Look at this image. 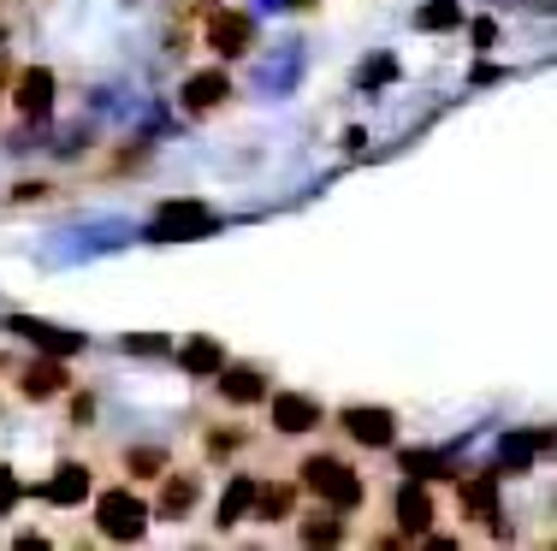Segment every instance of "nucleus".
<instances>
[{"label":"nucleus","instance_id":"obj_10","mask_svg":"<svg viewBox=\"0 0 557 551\" xmlns=\"http://www.w3.org/2000/svg\"><path fill=\"white\" fill-rule=\"evenodd\" d=\"M184 113L190 120H208V113H220L225 101H232V77H225V65H202V72L184 77Z\"/></svg>","mask_w":557,"mask_h":551},{"label":"nucleus","instance_id":"obj_5","mask_svg":"<svg viewBox=\"0 0 557 551\" xmlns=\"http://www.w3.org/2000/svg\"><path fill=\"white\" fill-rule=\"evenodd\" d=\"M338 433L362 451H392L397 444V415L386 403H344L338 410Z\"/></svg>","mask_w":557,"mask_h":551},{"label":"nucleus","instance_id":"obj_3","mask_svg":"<svg viewBox=\"0 0 557 551\" xmlns=\"http://www.w3.org/2000/svg\"><path fill=\"white\" fill-rule=\"evenodd\" d=\"M202 42L214 60H244L249 48H256V12L244 7H214L202 24Z\"/></svg>","mask_w":557,"mask_h":551},{"label":"nucleus","instance_id":"obj_15","mask_svg":"<svg viewBox=\"0 0 557 551\" xmlns=\"http://www.w3.org/2000/svg\"><path fill=\"white\" fill-rule=\"evenodd\" d=\"M344 510L321 504V510H297V540L302 546H344Z\"/></svg>","mask_w":557,"mask_h":551},{"label":"nucleus","instance_id":"obj_30","mask_svg":"<svg viewBox=\"0 0 557 551\" xmlns=\"http://www.w3.org/2000/svg\"><path fill=\"white\" fill-rule=\"evenodd\" d=\"M0 367H7V362H0Z\"/></svg>","mask_w":557,"mask_h":551},{"label":"nucleus","instance_id":"obj_14","mask_svg":"<svg viewBox=\"0 0 557 551\" xmlns=\"http://www.w3.org/2000/svg\"><path fill=\"white\" fill-rule=\"evenodd\" d=\"M12 333L30 338V345L42 350V356H65V362H72L77 350H84V333H60V326H48V321H24V314L12 321Z\"/></svg>","mask_w":557,"mask_h":551},{"label":"nucleus","instance_id":"obj_21","mask_svg":"<svg viewBox=\"0 0 557 551\" xmlns=\"http://www.w3.org/2000/svg\"><path fill=\"white\" fill-rule=\"evenodd\" d=\"M397 468H409L416 480H450V451H404Z\"/></svg>","mask_w":557,"mask_h":551},{"label":"nucleus","instance_id":"obj_27","mask_svg":"<svg viewBox=\"0 0 557 551\" xmlns=\"http://www.w3.org/2000/svg\"><path fill=\"white\" fill-rule=\"evenodd\" d=\"M42 196H48L42 184H18V190H12V202H42Z\"/></svg>","mask_w":557,"mask_h":551},{"label":"nucleus","instance_id":"obj_13","mask_svg":"<svg viewBox=\"0 0 557 551\" xmlns=\"http://www.w3.org/2000/svg\"><path fill=\"white\" fill-rule=\"evenodd\" d=\"M249 516L278 528V522L297 516V480H256V504H249Z\"/></svg>","mask_w":557,"mask_h":551},{"label":"nucleus","instance_id":"obj_25","mask_svg":"<svg viewBox=\"0 0 557 551\" xmlns=\"http://www.w3.org/2000/svg\"><path fill=\"white\" fill-rule=\"evenodd\" d=\"M12 504H18V475L0 463V516H12Z\"/></svg>","mask_w":557,"mask_h":551},{"label":"nucleus","instance_id":"obj_24","mask_svg":"<svg viewBox=\"0 0 557 551\" xmlns=\"http://www.w3.org/2000/svg\"><path fill=\"white\" fill-rule=\"evenodd\" d=\"M119 350L125 356H172V338L166 333H131V338H119Z\"/></svg>","mask_w":557,"mask_h":551},{"label":"nucleus","instance_id":"obj_1","mask_svg":"<svg viewBox=\"0 0 557 551\" xmlns=\"http://www.w3.org/2000/svg\"><path fill=\"white\" fill-rule=\"evenodd\" d=\"M297 492H309V498H321V504H333V510L350 516V510L368 504V475H362V468H350L333 451H314V456H302V463H297Z\"/></svg>","mask_w":557,"mask_h":551},{"label":"nucleus","instance_id":"obj_12","mask_svg":"<svg viewBox=\"0 0 557 551\" xmlns=\"http://www.w3.org/2000/svg\"><path fill=\"white\" fill-rule=\"evenodd\" d=\"M457 510L469 522H493L498 528V468H481V475L457 480Z\"/></svg>","mask_w":557,"mask_h":551},{"label":"nucleus","instance_id":"obj_23","mask_svg":"<svg viewBox=\"0 0 557 551\" xmlns=\"http://www.w3.org/2000/svg\"><path fill=\"white\" fill-rule=\"evenodd\" d=\"M457 24H462L457 0H428V7L416 12V30H457Z\"/></svg>","mask_w":557,"mask_h":551},{"label":"nucleus","instance_id":"obj_26","mask_svg":"<svg viewBox=\"0 0 557 551\" xmlns=\"http://www.w3.org/2000/svg\"><path fill=\"white\" fill-rule=\"evenodd\" d=\"M72 427H96V398H89V391L72 398Z\"/></svg>","mask_w":557,"mask_h":551},{"label":"nucleus","instance_id":"obj_9","mask_svg":"<svg viewBox=\"0 0 557 551\" xmlns=\"http://www.w3.org/2000/svg\"><path fill=\"white\" fill-rule=\"evenodd\" d=\"M12 108H18L30 125H42L48 113H54V72H48V65H24V72H12Z\"/></svg>","mask_w":557,"mask_h":551},{"label":"nucleus","instance_id":"obj_18","mask_svg":"<svg viewBox=\"0 0 557 551\" xmlns=\"http://www.w3.org/2000/svg\"><path fill=\"white\" fill-rule=\"evenodd\" d=\"M249 504H256V475H244L237 468L232 480H225V492H220V516H214V528H237V522H249Z\"/></svg>","mask_w":557,"mask_h":551},{"label":"nucleus","instance_id":"obj_11","mask_svg":"<svg viewBox=\"0 0 557 551\" xmlns=\"http://www.w3.org/2000/svg\"><path fill=\"white\" fill-rule=\"evenodd\" d=\"M392 516H397V534L404 540H421V534L433 528V492L421 487V480H397V492H392Z\"/></svg>","mask_w":557,"mask_h":551},{"label":"nucleus","instance_id":"obj_29","mask_svg":"<svg viewBox=\"0 0 557 551\" xmlns=\"http://www.w3.org/2000/svg\"><path fill=\"white\" fill-rule=\"evenodd\" d=\"M290 7H314V0H290Z\"/></svg>","mask_w":557,"mask_h":551},{"label":"nucleus","instance_id":"obj_19","mask_svg":"<svg viewBox=\"0 0 557 551\" xmlns=\"http://www.w3.org/2000/svg\"><path fill=\"white\" fill-rule=\"evenodd\" d=\"M42 498H48V504H60V510L84 504V498H89V463H60L54 480L42 487Z\"/></svg>","mask_w":557,"mask_h":551},{"label":"nucleus","instance_id":"obj_6","mask_svg":"<svg viewBox=\"0 0 557 551\" xmlns=\"http://www.w3.org/2000/svg\"><path fill=\"white\" fill-rule=\"evenodd\" d=\"M268 391H273V379H268V367H261V362H232V356L220 362L214 398L225 403V410H256Z\"/></svg>","mask_w":557,"mask_h":551},{"label":"nucleus","instance_id":"obj_7","mask_svg":"<svg viewBox=\"0 0 557 551\" xmlns=\"http://www.w3.org/2000/svg\"><path fill=\"white\" fill-rule=\"evenodd\" d=\"M196 504H202V475H196V468L166 463L161 492H154V510H149V516H161V522H190Z\"/></svg>","mask_w":557,"mask_h":551},{"label":"nucleus","instance_id":"obj_8","mask_svg":"<svg viewBox=\"0 0 557 551\" xmlns=\"http://www.w3.org/2000/svg\"><path fill=\"white\" fill-rule=\"evenodd\" d=\"M18 374V398L24 403H48V398H65L72 391V362L65 356H30L12 367Z\"/></svg>","mask_w":557,"mask_h":551},{"label":"nucleus","instance_id":"obj_4","mask_svg":"<svg viewBox=\"0 0 557 551\" xmlns=\"http://www.w3.org/2000/svg\"><path fill=\"white\" fill-rule=\"evenodd\" d=\"M268 422L278 439H309L326 427V403L309 391H268Z\"/></svg>","mask_w":557,"mask_h":551},{"label":"nucleus","instance_id":"obj_20","mask_svg":"<svg viewBox=\"0 0 557 551\" xmlns=\"http://www.w3.org/2000/svg\"><path fill=\"white\" fill-rule=\"evenodd\" d=\"M166 463H172L166 444H131V451H125V475L131 480H161Z\"/></svg>","mask_w":557,"mask_h":551},{"label":"nucleus","instance_id":"obj_28","mask_svg":"<svg viewBox=\"0 0 557 551\" xmlns=\"http://www.w3.org/2000/svg\"><path fill=\"white\" fill-rule=\"evenodd\" d=\"M7 84H12V65H7V60H0V96H7Z\"/></svg>","mask_w":557,"mask_h":551},{"label":"nucleus","instance_id":"obj_17","mask_svg":"<svg viewBox=\"0 0 557 551\" xmlns=\"http://www.w3.org/2000/svg\"><path fill=\"white\" fill-rule=\"evenodd\" d=\"M220 362H225V345H220V338H208V333H196V338H184V345H178V367L190 379H214Z\"/></svg>","mask_w":557,"mask_h":551},{"label":"nucleus","instance_id":"obj_2","mask_svg":"<svg viewBox=\"0 0 557 551\" xmlns=\"http://www.w3.org/2000/svg\"><path fill=\"white\" fill-rule=\"evenodd\" d=\"M96 534L101 540H119V546H137L143 534H149V504H143L131 487L96 492Z\"/></svg>","mask_w":557,"mask_h":551},{"label":"nucleus","instance_id":"obj_16","mask_svg":"<svg viewBox=\"0 0 557 551\" xmlns=\"http://www.w3.org/2000/svg\"><path fill=\"white\" fill-rule=\"evenodd\" d=\"M154 226H161V238H202V231H214V214L202 202H166Z\"/></svg>","mask_w":557,"mask_h":551},{"label":"nucleus","instance_id":"obj_22","mask_svg":"<svg viewBox=\"0 0 557 551\" xmlns=\"http://www.w3.org/2000/svg\"><path fill=\"white\" fill-rule=\"evenodd\" d=\"M244 444H249V433H244V427H208V433H202V456H214V463L237 456Z\"/></svg>","mask_w":557,"mask_h":551}]
</instances>
